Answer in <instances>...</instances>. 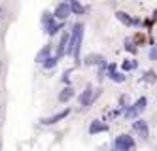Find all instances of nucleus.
Listing matches in <instances>:
<instances>
[{"instance_id":"obj_1","label":"nucleus","mask_w":157,"mask_h":151,"mask_svg":"<svg viewBox=\"0 0 157 151\" xmlns=\"http://www.w3.org/2000/svg\"><path fill=\"white\" fill-rule=\"evenodd\" d=\"M82 36H83V25L78 23L72 30V38H70V47H68V53H72L76 59L80 55V43H82Z\"/></svg>"},{"instance_id":"obj_2","label":"nucleus","mask_w":157,"mask_h":151,"mask_svg":"<svg viewBox=\"0 0 157 151\" xmlns=\"http://www.w3.org/2000/svg\"><path fill=\"white\" fill-rule=\"evenodd\" d=\"M116 145H117V149H119V151H127V149H132V147H134V142L131 140L129 136L121 134L117 140H116Z\"/></svg>"},{"instance_id":"obj_3","label":"nucleus","mask_w":157,"mask_h":151,"mask_svg":"<svg viewBox=\"0 0 157 151\" xmlns=\"http://www.w3.org/2000/svg\"><path fill=\"white\" fill-rule=\"evenodd\" d=\"M68 113H70V110L66 108V110H63L61 113H55L53 117H48V119H42V123H44V125H51V123H57V121L64 119V117H66V115H68Z\"/></svg>"},{"instance_id":"obj_4","label":"nucleus","mask_w":157,"mask_h":151,"mask_svg":"<svg viewBox=\"0 0 157 151\" xmlns=\"http://www.w3.org/2000/svg\"><path fill=\"white\" fill-rule=\"evenodd\" d=\"M91 98H93V87L87 85L85 91H83V95L80 96V104L82 106H87V104H91Z\"/></svg>"},{"instance_id":"obj_5","label":"nucleus","mask_w":157,"mask_h":151,"mask_svg":"<svg viewBox=\"0 0 157 151\" xmlns=\"http://www.w3.org/2000/svg\"><path fill=\"white\" fill-rule=\"evenodd\" d=\"M68 13H70V6L68 4H59L57 9H55V17L57 19H64Z\"/></svg>"},{"instance_id":"obj_6","label":"nucleus","mask_w":157,"mask_h":151,"mask_svg":"<svg viewBox=\"0 0 157 151\" xmlns=\"http://www.w3.org/2000/svg\"><path fill=\"white\" fill-rule=\"evenodd\" d=\"M134 130H138L142 138L148 136V126H146V121H134Z\"/></svg>"},{"instance_id":"obj_7","label":"nucleus","mask_w":157,"mask_h":151,"mask_svg":"<svg viewBox=\"0 0 157 151\" xmlns=\"http://www.w3.org/2000/svg\"><path fill=\"white\" fill-rule=\"evenodd\" d=\"M72 91H74L72 87H66V89H63V92H61V95H59V100H61V102H64V100H68V98H70V96L74 95Z\"/></svg>"},{"instance_id":"obj_8","label":"nucleus","mask_w":157,"mask_h":151,"mask_svg":"<svg viewBox=\"0 0 157 151\" xmlns=\"http://www.w3.org/2000/svg\"><path fill=\"white\" fill-rule=\"evenodd\" d=\"M66 43H68V34H64V36L61 38V45H59V53H57V55H63V53H64Z\"/></svg>"},{"instance_id":"obj_9","label":"nucleus","mask_w":157,"mask_h":151,"mask_svg":"<svg viewBox=\"0 0 157 151\" xmlns=\"http://www.w3.org/2000/svg\"><path fill=\"white\" fill-rule=\"evenodd\" d=\"M91 132H98V130H106V125H100V123H93L91 129H89Z\"/></svg>"},{"instance_id":"obj_10","label":"nucleus","mask_w":157,"mask_h":151,"mask_svg":"<svg viewBox=\"0 0 157 151\" xmlns=\"http://www.w3.org/2000/svg\"><path fill=\"white\" fill-rule=\"evenodd\" d=\"M48 53H49V47H44V49L40 51V55L36 57V61H38V62H42V59H46V55H48Z\"/></svg>"},{"instance_id":"obj_11","label":"nucleus","mask_w":157,"mask_h":151,"mask_svg":"<svg viewBox=\"0 0 157 151\" xmlns=\"http://www.w3.org/2000/svg\"><path fill=\"white\" fill-rule=\"evenodd\" d=\"M70 8H72V9H74V11H78V13H82V11H83V8H82V6H80V4H76V2H74V4H72V6H70Z\"/></svg>"},{"instance_id":"obj_12","label":"nucleus","mask_w":157,"mask_h":151,"mask_svg":"<svg viewBox=\"0 0 157 151\" xmlns=\"http://www.w3.org/2000/svg\"><path fill=\"white\" fill-rule=\"evenodd\" d=\"M144 40H146V38L142 36V34H136V42H138V43H144Z\"/></svg>"},{"instance_id":"obj_13","label":"nucleus","mask_w":157,"mask_h":151,"mask_svg":"<svg viewBox=\"0 0 157 151\" xmlns=\"http://www.w3.org/2000/svg\"><path fill=\"white\" fill-rule=\"evenodd\" d=\"M55 61H57V59H48V62H46V66L49 68V66H53L55 64Z\"/></svg>"}]
</instances>
